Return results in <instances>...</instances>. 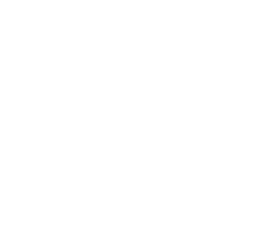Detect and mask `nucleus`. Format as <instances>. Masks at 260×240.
<instances>
[]
</instances>
